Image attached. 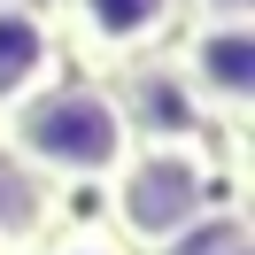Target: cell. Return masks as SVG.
Listing matches in <instances>:
<instances>
[{"label": "cell", "instance_id": "8", "mask_svg": "<svg viewBox=\"0 0 255 255\" xmlns=\"http://www.w3.org/2000/svg\"><path fill=\"white\" fill-rule=\"evenodd\" d=\"M39 8H54V0H39Z\"/></svg>", "mask_w": 255, "mask_h": 255}, {"label": "cell", "instance_id": "4", "mask_svg": "<svg viewBox=\"0 0 255 255\" xmlns=\"http://www.w3.org/2000/svg\"><path fill=\"white\" fill-rule=\"evenodd\" d=\"M54 23H62V54L109 78V70L170 47L186 23V0H54Z\"/></svg>", "mask_w": 255, "mask_h": 255}, {"label": "cell", "instance_id": "7", "mask_svg": "<svg viewBox=\"0 0 255 255\" xmlns=\"http://www.w3.org/2000/svg\"><path fill=\"white\" fill-rule=\"evenodd\" d=\"M54 255H124V248H116V240H62Z\"/></svg>", "mask_w": 255, "mask_h": 255}, {"label": "cell", "instance_id": "6", "mask_svg": "<svg viewBox=\"0 0 255 255\" xmlns=\"http://www.w3.org/2000/svg\"><path fill=\"white\" fill-rule=\"evenodd\" d=\"M186 16H255V0H186Z\"/></svg>", "mask_w": 255, "mask_h": 255}, {"label": "cell", "instance_id": "5", "mask_svg": "<svg viewBox=\"0 0 255 255\" xmlns=\"http://www.w3.org/2000/svg\"><path fill=\"white\" fill-rule=\"evenodd\" d=\"M62 70H70V54H62L54 8H39V0H0V116L23 109L31 93H47Z\"/></svg>", "mask_w": 255, "mask_h": 255}, {"label": "cell", "instance_id": "2", "mask_svg": "<svg viewBox=\"0 0 255 255\" xmlns=\"http://www.w3.org/2000/svg\"><path fill=\"white\" fill-rule=\"evenodd\" d=\"M101 186H109L116 232L162 255L178 232H193L217 209V162H209V139H131Z\"/></svg>", "mask_w": 255, "mask_h": 255}, {"label": "cell", "instance_id": "3", "mask_svg": "<svg viewBox=\"0 0 255 255\" xmlns=\"http://www.w3.org/2000/svg\"><path fill=\"white\" fill-rule=\"evenodd\" d=\"M178 93L193 101V116L240 131L255 109V16H186L178 39L162 47Z\"/></svg>", "mask_w": 255, "mask_h": 255}, {"label": "cell", "instance_id": "1", "mask_svg": "<svg viewBox=\"0 0 255 255\" xmlns=\"http://www.w3.org/2000/svg\"><path fill=\"white\" fill-rule=\"evenodd\" d=\"M0 147L8 162H23L31 178H62V186H93L124 162L131 131H124V109H116L109 78H54L47 93H31L23 109L0 116Z\"/></svg>", "mask_w": 255, "mask_h": 255}]
</instances>
